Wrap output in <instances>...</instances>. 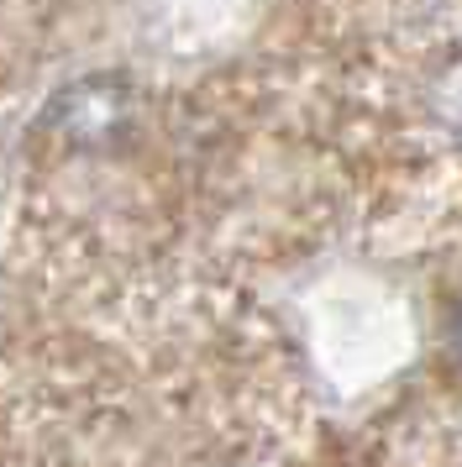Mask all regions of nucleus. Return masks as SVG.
Masks as SVG:
<instances>
[{"instance_id": "1", "label": "nucleus", "mask_w": 462, "mask_h": 467, "mask_svg": "<svg viewBox=\"0 0 462 467\" xmlns=\"http://www.w3.org/2000/svg\"><path fill=\"white\" fill-rule=\"evenodd\" d=\"M431 106H436V121H441V127H446V131L462 142V58L436 79V89H431Z\"/></svg>"}]
</instances>
